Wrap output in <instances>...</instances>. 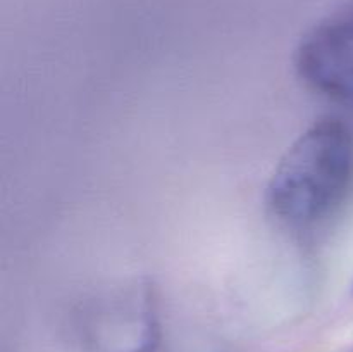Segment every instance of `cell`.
Returning <instances> with one entry per match:
<instances>
[{"label": "cell", "mask_w": 353, "mask_h": 352, "mask_svg": "<svg viewBox=\"0 0 353 352\" xmlns=\"http://www.w3.org/2000/svg\"><path fill=\"white\" fill-rule=\"evenodd\" d=\"M353 186V133L326 117L307 128L276 166L268 204L286 226L312 228L333 216Z\"/></svg>", "instance_id": "cell-1"}, {"label": "cell", "mask_w": 353, "mask_h": 352, "mask_svg": "<svg viewBox=\"0 0 353 352\" xmlns=\"http://www.w3.org/2000/svg\"><path fill=\"white\" fill-rule=\"evenodd\" d=\"M295 59L300 78L310 88L353 106V7L314 26Z\"/></svg>", "instance_id": "cell-2"}]
</instances>
